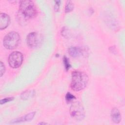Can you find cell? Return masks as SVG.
Returning a JSON list of instances; mask_svg holds the SVG:
<instances>
[{
  "mask_svg": "<svg viewBox=\"0 0 125 125\" xmlns=\"http://www.w3.org/2000/svg\"><path fill=\"white\" fill-rule=\"evenodd\" d=\"M35 91L34 90H27L23 92L21 95V98L23 100H27L33 97L35 94Z\"/></svg>",
  "mask_w": 125,
  "mask_h": 125,
  "instance_id": "cell-11",
  "label": "cell"
},
{
  "mask_svg": "<svg viewBox=\"0 0 125 125\" xmlns=\"http://www.w3.org/2000/svg\"><path fill=\"white\" fill-rule=\"evenodd\" d=\"M14 99V97H7V98L2 99L0 101V104L2 105V104H5V103H6L7 102H9L10 101H12Z\"/></svg>",
  "mask_w": 125,
  "mask_h": 125,
  "instance_id": "cell-16",
  "label": "cell"
},
{
  "mask_svg": "<svg viewBox=\"0 0 125 125\" xmlns=\"http://www.w3.org/2000/svg\"><path fill=\"white\" fill-rule=\"evenodd\" d=\"M65 99L67 102H70L75 99V97L73 95H72L71 93L69 92H67L65 95Z\"/></svg>",
  "mask_w": 125,
  "mask_h": 125,
  "instance_id": "cell-14",
  "label": "cell"
},
{
  "mask_svg": "<svg viewBox=\"0 0 125 125\" xmlns=\"http://www.w3.org/2000/svg\"><path fill=\"white\" fill-rule=\"evenodd\" d=\"M54 4V10L56 12H58L59 10L60 6L61 5V1L60 0H55Z\"/></svg>",
  "mask_w": 125,
  "mask_h": 125,
  "instance_id": "cell-18",
  "label": "cell"
},
{
  "mask_svg": "<svg viewBox=\"0 0 125 125\" xmlns=\"http://www.w3.org/2000/svg\"><path fill=\"white\" fill-rule=\"evenodd\" d=\"M48 124L46 123H44V122H41L40 123H39L38 125H47Z\"/></svg>",
  "mask_w": 125,
  "mask_h": 125,
  "instance_id": "cell-20",
  "label": "cell"
},
{
  "mask_svg": "<svg viewBox=\"0 0 125 125\" xmlns=\"http://www.w3.org/2000/svg\"><path fill=\"white\" fill-rule=\"evenodd\" d=\"M74 9V5L72 2L70 0L67 1L65 6V12L68 13L71 12Z\"/></svg>",
  "mask_w": 125,
  "mask_h": 125,
  "instance_id": "cell-12",
  "label": "cell"
},
{
  "mask_svg": "<svg viewBox=\"0 0 125 125\" xmlns=\"http://www.w3.org/2000/svg\"><path fill=\"white\" fill-rule=\"evenodd\" d=\"M111 118L112 121L115 124H119L121 120V116L119 109L114 107L111 111Z\"/></svg>",
  "mask_w": 125,
  "mask_h": 125,
  "instance_id": "cell-10",
  "label": "cell"
},
{
  "mask_svg": "<svg viewBox=\"0 0 125 125\" xmlns=\"http://www.w3.org/2000/svg\"><path fill=\"white\" fill-rule=\"evenodd\" d=\"M63 64H64V66L65 70L66 71H68L69 69V68L71 67V64L69 63L68 59L66 56L63 57Z\"/></svg>",
  "mask_w": 125,
  "mask_h": 125,
  "instance_id": "cell-13",
  "label": "cell"
},
{
  "mask_svg": "<svg viewBox=\"0 0 125 125\" xmlns=\"http://www.w3.org/2000/svg\"><path fill=\"white\" fill-rule=\"evenodd\" d=\"M5 71V67L2 62H0V77H1Z\"/></svg>",
  "mask_w": 125,
  "mask_h": 125,
  "instance_id": "cell-17",
  "label": "cell"
},
{
  "mask_svg": "<svg viewBox=\"0 0 125 125\" xmlns=\"http://www.w3.org/2000/svg\"><path fill=\"white\" fill-rule=\"evenodd\" d=\"M88 81V76L85 73L80 71H74L72 73L71 87L74 91H81L87 86Z\"/></svg>",
  "mask_w": 125,
  "mask_h": 125,
  "instance_id": "cell-1",
  "label": "cell"
},
{
  "mask_svg": "<svg viewBox=\"0 0 125 125\" xmlns=\"http://www.w3.org/2000/svg\"><path fill=\"white\" fill-rule=\"evenodd\" d=\"M61 33L62 36H63L65 38H69L70 37V33L68 29L64 27L63 28H62V30L61 31Z\"/></svg>",
  "mask_w": 125,
  "mask_h": 125,
  "instance_id": "cell-15",
  "label": "cell"
},
{
  "mask_svg": "<svg viewBox=\"0 0 125 125\" xmlns=\"http://www.w3.org/2000/svg\"><path fill=\"white\" fill-rule=\"evenodd\" d=\"M23 55L21 53L18 51H14L11 53L8 57V63L10 66L13 68H17L22 64L23 61Z\"/></svg>",
  "mask_w": 125,
  "mask_h": 125,
  "instance_id": "cell-5",
  "label": "cell"
},
{
  "mask_svg": "<svg viewBox=\"0 0 125 125\" xmlns=\"http://www.w3.org/2000/svg\"><path fill=\"white\" fill-rule=\"evenodd\" d=\"M19 12L23 18L26 19H33L37 14V10L34 3L29 0H21L20 1Z\"/></svg>",
  "mask_w": 125,
  "mask_h": 125,
  "instance_id": "cell-2",
  "label": "cell"
},
{
  "mask_svg": "<svg viewBox=\"0 0 125 125\" xmlns=\"http://www.w3.org/2000/svg\"><path fill=\"white\" fill-rule=\"evenodd\" d=\"M10 23L9 16L5 14L1 13L0 14V29L3 30L6 28Z\"/></svg>",
  "mask_w": 125,
  "mask_h": 125,
  "instance_id": "cell-8",
  "label": "cell"
},
{
  "mask_svg": "<svg viewBox=\"0 0 125 125\" xmlns=\"http://www.w3.org/2000/svg\"><path fill=\"white\" fill-rule=\"evenodd\" d=\"M36 114V112H32L30 113H29L28 114L23 116L22 117H21L19 118H17L13 121H12L11 123L15 124V123H21L23 122H29L31 121L34 117Z\"/></svg>",
  "mask_w": 125,
  "mask_h": 125,
  "instance_id": "cell-9",
  "label": "cell"
},
{
  "mask_svg": "<svg viewBox=\"0 0 125 125\" xmlns=\"http://www.w3.org/2000/svg\"><path fill=\"white\" fill-rule=\"evenodd\" d=\"M109 49L110 51L113 54H115L116 52V48L115 46H111V47H110Z\"/></svg>",
  "mask_w": 125,
  "mask_h": 125,
  "instance_id": "cell-19",
  "label": "cell"
},
{
  "mask_svg": "<svg viewBox=\"0 0 125 125\" xmlns=\"http://www.w3.org/2000/svg\"><path fill=\"white\" fill-rule=\"evenodd\" d=\"M69 54L73 58H77L82 56L84 52V49L81 47L71 46L68 48Z\"/></svg>",
  "mask_w": 125,
  "mask_h": 125,
  "instance_id": "cell-7",
  "label": "cell"
},
{
  "mask_svg": "<svg viewBox=\"0 0 125 125\" xmlns=\"http://www.w3.org/2000/svg\"><path fill=\"white\" fill-rule=\"evenodd\" d=\"M42 37L37 32H31L26 37V43L27 45L31 48L37 47L42 42Z\"/></svg>",
  "mask_w": 125,
  "mask_h": 125,
  "instance_id": "cell-6",
  "label": "cell"
},
{
  "mask_svg": "<svg viewBox=\"0 0 125 125\" xmlns=\"http://www.w3.org/2000/svg\"><path fill=\"white\" fill-rule=\"evenodd\" d=\"M70 114L73 119L77 121L83 120L85 117V111L80 102L78 101L73 102L70 107Z\"/></svg>",
  "mask_w": 125,
  "mask_h": 125,
  "instance_id": "cell-4",
  "label": "cell"
},
{
  "mask_svg": "<svg viewBox=\"0 0 125 125\" xmlns=\"http://www.w3.org/2000/svg\"><path fill=\"white\" fill-rule=\"evenodd\" d=\"M20 41L19 34L15 31H11L7 34L3 40V44L5 48L12 50L16 48Z\"/></svg>",
  "mask_w": 125,
  "mask_h": 125,
  "instance_id": "cell-3",
  "label": "cell"
}]
</instances>
